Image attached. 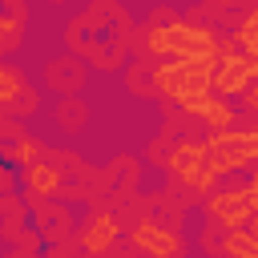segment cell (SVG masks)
Listing matches in <instances>:
<instances>
[{
    "label": "cell",
    "instance_id": "6da1fadb",
    "mask_svg": "<svg viewBox=\"0 0 258 258\" xmlns=\"http://www.w3.org/2000/svg\"><path fill=\"white\" fill-rule=\"evenodd\" d=\"M214 69H218V56H177L169 64H153V89L173 101L206 97L214 93Z\"/></svg>",
    "mask_w": 258,
    "mask_h": 258
},
{
    "label": "cell",
    "instance_id": "7a4b0ae2",
    "mask_svg": "<svg viewBox=\"0 0 258 258\" xmlns=\"http://www.w3.org/2000/svg\"><path fill=\"white\" fill-rule=\"evenodd\" d=\"M145 44L157 56H218L222 44L206 24H153L145 28Z\"/></svg>",
    "mask_w": 258,
    "mask_h": 258
},
{
    "label": "cell",
    "instance_id": "3957f363",
    "mask_svg": "<svg viewBox=\"0 0 258 258\" xmlns=\"http://www.w3.org/2000/svg\"><path fill=\"white\" fill-rule=\"evenodd\" d=\"M206 161L226 177L234 169H246L258 161V129H222L206 137Z\"/></svg>",
    "mask_w": 258,
    "mask_h": 258
},
{
    "label": "cell",
    "instance_id": "277c9868",
    "mask_svg": "<svg viewBox=\"0 0 258 258\" xmlns=\"http://www.w3.org/2000/svg\"><path fill=\"white\" fill-rule=\"evenodd\" d=\"M206 214L214 218V226L222 230H238L254 218V206H250V189L246 185H214L206 194Z\"/></svg>",
    "mask_w": 258,
    "mask_h": 258
},
{
    "label": "cell",
    "instance_id": "5b68a950",
    "mask_svg": "<svg viewBox=\"0 0 258 258\" xmlns=\"http://www.w3.org/2000/svg\"><path fill=\"white\" fill-rule=\"evenodd\" d=\"M141 254H149V258H177V254H185V242H181V234L173 230V226H165V222H153V218H141L137 226H133V238H129Z\"/></svg>",
    "mask_w": 258,
    "mask_h": 258
},
{
    "label": "cell",
    "instance_id": "8992f818",
    "mask_svg": "<svg viewBox=\"0 0 258 258\" xmlns=\"http://www.w3.org/2000/svg\"><path fill=\"white\" fill-rule=\"evenodd\" d=\"M250 85H254V69L246 60V52H234L230 44H222L218 69H214V93L218 97H242Z\"/></svg>",
    "mask_w": 258,
    "mask_h": 258
},
{
    "label": "cell",
    "instance_id": "52a82bcc",
    "mask_svg": "<svg viewBox=\"0 0 258 258\" xmlns=\"http://www.w3.org/2000/svg\"><path fill=\"white\" fill-rule=\"evenodd\" d=\"M117 238H121V222H117L113 214H105V210H93V214L85 218V226H81V246H85V254L105 258V254L117 250Z\"/></svg>",
    "mask_w": 258,
    "mask_h": 258
},
{
    "label": "cell",
    "instance_id": "ba28073f",
    "mask_svg": "<svg viewBox=\"0 0 258 258\" xmlns=\"http://www.w3.org/2000/svg\"><path fill=\"white\" fill-rule=\"evenodd\" d=\"M20 181H24V194H28V206H32V202L56 198L60 185H64V173H60L56 161H32V165L20 169Z\"/></svg>",
    "mask_w": 258,
    "mask_h": 258
},
{
    "label": "cell",
    "instance_id": "9c48e42d",
    "mask_svg": "<svg viewBox=\"0 0 258 258\" xmlns=\"http://www.w3.org/2000/svg\"><path fill=\"white\" fill-rule=\"evenodd\" d=\"M165 169L177 185H189L202 169H206V141H177L165 153Z\"/></svg>",
    "mask_w": 258,
    "mask_h": 258
},
{
    "label": "cell",
    "instance_id": "30bf717a",
    "mask_svg": "<svg viewBox=\"0 0 258 258\" xmlns=\"http://www.w3.org/2000/svg\"><path fill=\"white\" fill-rule=\"evenodd\" d=\"M36 222H40V234L48 242H64L73 234V214L69 210H56V206H44L36 202Z\"/></svg>",
    "mask_w": 258,
    "mask_h": 258
},
{
    "label": "cell",
    "instance_id": "8fae6325",
    "mask_svg": "<svg viewBox=\"0 0 258 258\" xmlns=\"http://www.w3.org/2000/svg\"><path fill=\"white\" fill-rule=\"evenodd\" d=\"M40 153H44V145L36 141V137H28V133H16V137H8L4 141V161H12V165H32V161H40Z\"/></svg>",
    "mask_w": 258,
    "mask_h": 258
},
{
    "label": "cell",
    "instance_id": "7c38bea8",
    "mask_svg": "<svg viewBox=\"0 0 258 258\" xmlns=\"http://www.w3.org/2000/svg\"><path fill=\"white\" fill-rule=\"evenodd\" d=\"M222 254L226 258H258V238L250 226H238V230H226L222 234Z\"/></svg>",
    "mask_w": 258,
    "mask_h": 258
},
{
    "label": "cell",
    "instance_id": "4fadbf2b",
    "mask_svg": "<svg viewBox=\"0 0 258 258\" xmlns=\"http://www.w3.org/2000/svg\"><path fill=\"white\" fill-rule=\"evenodd\" d=\"M20 93H24V77H20V69H16V64H4V69H0V105L8 109Z\"/></svg>",
    "mask_w": 258,
    "mask_h": 258
},
{
    "label": "cell",
    "instance_id": "5bb4252c",
    "mask_svg": "<svg viewBox=\"0 0 258 258\" xmlns=\"http://www.w3.org/2000/svg\"><path fill=\"white\" fill-rule=\"evenodd\" d=\"M234 40L242 44V52H250V48H258V8L238 24V32H234Z\"/></svg>",
    "mask_w": 258,
    "mask_h": 258
},
{
    "label": "cell",
    "instance_id": "9a60e30c",
    "mask_svg": "<svg viewBox=\"0 0 258 258\" xmlns=\"http://www.w3.org/2000/svg\"><path fill=\"white\" fill-rule=\"evenodd\" d=\"M16 169H20V165L4 161V169H0V194H12V189H16Z\"/></svg>",
    "mask_w": 258,
    "mask_h": 258
},
{
    "label": "cell",
    "instance_id": "2e32d148",
    "mask_svg": "<svg viewBox=\"0 0 258 258\" xmlns=\"http://www.w3.org/2000/svg\"><path fill=\"white\" fill-rule=\"evenodd\" d=\"M242 105H246L250 113H258V81H254V85H250V89L242 93Z\"/></svg>",
    "mask_w": 258,
    "mask_h": 258
},
{
    "label": "cell",
    "instance_id": "e0dca14e",
    "mask_svg": "<svg viewBox=\"0 0 258 258\" xmlns=\"http://www.w3.org/2000/svg\"><path fill=\"white\" fill-rule=\"evenodd\" d=\"M246 189H250V206L258 210V169L250 173V181H246Z\"/></svg>",
    "mask_w": 258,
    "mask_h": 258
},
{
    "label": "cell",
    "instance_id": "ac0fdd59",
    "mask_svg": "<svg viewBox=\"0 0 258 258\" xmlns=\"http://www.w3.org/2000/svg\"><path fill=\"white\" fill-rule=\"evenodd\" d=\"M44 258H69V254H64V246H60V242H52V246L44 250Z\"/></svg>",
    "mask_w": 258,
    "mask_h": 258
},
{
    "label": "cell",
    "instance_id": "d6986e66",
    "mask_svg": "<svg viewBox=\"0 0 258 258\" xmlns=\"http://www.w3.org/2000/svg\"><path fill=\"white\" fill-rule=\"evenodd\" d=\"M246 60H250V69H254V81H258V48H250V52H246Z\"/></svg>",
    "mask_w": 258,
    "mask_h": 258
},
{
    "label": "cell",
    "instance_id": "ffe728a7",
    "mask_svg": "<svg viewBox=\"0 0 258 258\" xmlns=\"http://www.w3.org/2000/svg\"><path fill=\"white\" fill-rule=\"evenodd\" d=\"M246 226H250V230H254V238H258V210H254V218H250Z\"/></svg>",
    "mask_w": 258,
    "mask_h": 258
}]
</instances>
